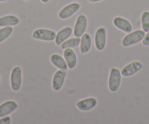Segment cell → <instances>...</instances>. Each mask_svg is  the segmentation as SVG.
<instances>
[{"label": "cell", "mask_w": 149, "mask_h": 124, "mask_svg": "<svg viewBox=\"0 0 149 124\" xmlns=\"http://www.w3.org/2000/svg\"><path fill=\"white\" fill-rule=\"evenodd\" d=\"M56 34L52 30L45 29V28H39L34 31L32 37L34 39H40L43 41H53L55 39Z\"/></svg>", "instance_id": "cell-4"}, {"label": "cell", "mask_w": 149, "mask_h": 124, "mask_svg": "<svg viewBox=\"0 0 149 124\" xmlns=\"http://www.w3.org/2000/svg\"><path fill=\"white\" fill-rule=\"evenodd\" d=\"M43 3H47V2H48L50 1V0H41Z\"/></svg>", "instance_id": "cell-24"}, {"label": "cell", "mask_w": 149, "mask_h": 124, "mask_svg": "<svg viewBox=\"0 0 149 124\" xmlns=\"http://www.w3.org/2000/svg\"><path fill=\"white\" fill-rule=\"evenodd\" d=\"M26 1H29V0H26Z\"/></svg>", "instance_id": "cell-27"}, {"label": "cell", "mask_w": 149, "mask_h": 124, "mask_svg": "<svg viewBox=\"0 0 149 124\" xmlns=\"http://www.w3.org/2000/svg\"><path fill=\"white\" fill-rule=\"evenodd\" d=\"M0 82H1V77H0Z\"/></svg>", "instance_id": "cell-26"}, {"label": "cell", "mask_w": 149, "mask_h": 124, "mask_svg": "<svg viewBox=\"0 0 149 124\" xmlns=\"http://www.w3.org/2000/svg\"><path fill=\"white\" fill-rule=\"evenodd\" d=\"M97 105V100L95 98L90 97L83 99L77 102L76 106L79 109L83 111H88L95 107Z\"/></svg>", "instance_id": "cell-12"}, {"label": "cell", "mask_w": 149, "mask_h": 124, "mask_svg": "<svg viewBox=\"0 0 149 124\" xmlns=\"http://www.w3.org/2000/svg\"><path fill=\"white\" fill-rule=\"evenodd\" d=\"M141 22L143 30L145 32H148L149 31V12L145 11L141 16Z\"/></svg>", "instance_id": "cell-20"}, {"label": "cell", "mask_w": 149, "mask_h": 124, "mask_svg": "<svg viewBox=\"0 0 149 124\" xmlns=\"http://www.w3.org/2000/svg\"><path fill=\"white\" fill-rule=\"evenodd\" d=\"M145 32L142 30H137L133 32H130L126 35L122 40V45L124 47H129L135 45L143 40L145 37Z\"/></svg>", "instance_id": "cell-1"}, {"label": "cell", "mask_w": 149, "mask_h": 124, "mask_svg": "<svg viewBox=\"0 0 149 124\" xmlns=\"http://www.w3.org/2000/svg\"><path fill=\"white\" fill-rule=\"evenodd\" d=\"M143 45H146V46H148L149 45V31L145 35L144 38L143 39Z\"/></svg>", "instance_id": "cell-22"}, {"label": "cell", "mask_w": 149, "mask_h": 124, "mask_svg": "<svg viewBox=\"0 0 149 124\" xmlns=\"http://www.w3.org/2000/svg\"><path fill=\"white\" fill-rule=\"evenodd\" d=\"M18 105L15 101H7L0 105V118L10 115L18 109Z\"/></svg>", "instance_id": "cell-10"}, {"label": "cell", "mask_w": 149, "mask_h": 124, "mask_svg": "<svg viewBox=\"0 0 149 124\" xmlns=\"http://www.w3.org/2000/svg\"><path fill=\"white\" fill-rule=\"evenodd\" d=\"M143 68V64L139 61H133L124 67L121 70V75L124 77H130L139 72Z\"/></svg>", "instance_id": "cell-9"}, {"label": "cell", "mask_w": 149, "mask_h": 124, "mask_svg": "<svg viewBox=\"0 0 149 124\" xmlns=\"http://www.w3.org/2000/svg\"><path fill=\"white\" fill-rule=\"evenodd\" d=\"M80 8H81V5L76 2L70 4L60 10V12H58V17L63 20L67 19L74 13H76L79 10Z\"/></svg>", "instance_id": "cell-6"}, {"label": "cell", "mask_w": 149, "mask_h": 124, "mask_svg": "<svg viewBox=\"0 0 149 124\" xmlns=\"http://www.w3.org/2000/svg\"><path fill=\"white\" fill-rule=\"evenodd\" d=\"M80 43H81V39L79 37H75L74 38H71V39L65 40L60 45V46L62 49H67V48H75V47L78 46Z\"/></svg>", "instance_id": "cell-18"}, {"label": "cell", "mask_w": 149, "mask_h": 124, "mask_svg": "<svg viewBox=\"0 0 149 124\" xmlns=\"http://www.w3.org/2000/svg\"><path fill=\"white\" fill-rule=\"evenodd\" d=\"M13 28L11 26H5L0 29V43L8 39L13 33Z\"/></svg>", "instance_id": "cell-19"}, {"label": "cell", "mask_w": 149, "mask_h": 124, "mask_svg": "<svg viewBox=\"0 0 149 124\" xmlns=\"http://www.w3.org/2000/svg\"><path fill=\"white\" fill-rule=\"evenodd\" d=\"M7 0H0V2H6Z\"/></svg>", "instance_id": "cell-25"}, {"label": "cell", "mask_w": 149, "mask_h": 124, "mask_svg": "<svg viewBox=\"0 0 149 124\" xmlns=\"http://www.w3.org/2000/svg\"><path fill=\"white\" fill-rule=\"evenodd\" d=\"M22 84V71L20 67L13 69L10 75V85L13 91H18Z\"/></svg>", "instance_id": "cell-3"}, {"label": "cell", "mask_w": 149, "mask_h": 124, "mask_svg": "<svg viewBox=\"0 0 149 124\" xmlns=\"http://www.w3.org/2000/svg\"><path fill=\"white\" fill-rule=\"evenodd\" d=\"M11 123V118L10 117L6 115L1 118L0 119V124H10Z\"/></svg>", "instance_id": "cell-21"}, {"label": "cell", "mask_w": 149, "mask_h": 124, "mask_svg": "<svg viewBox=\"0 0 149 124\" xmlns=\"http://www.w3.org/2000/svg\"><path fill=\"white\" fill-rule=\"evenodd\" d=\"M19 23V19L15 15H5L0 18V26H16Z\"/></svg>", "instance_id": "cell-17"}, {"label": "cell", "mask_w": 149, "mask_h": 124, "mask_svg": "<svg viewBox=\"0 0 149 124\" xmlns=\"http://www.w3.org/2000/svg\"><path fill=\"white\" fill-rule=\"evenodd\" d=\"M113 24L118 29L127 33H130L132 31V26L130 21L121 17H116L113 19Z\"/></svg>", "instance_id": "cell-11"}, {"label": "cell", "mask_w": 149, "mask_h": 124, "mask_svg": "<svg viewBox=\"0 0 149 124\" xmlns=\"http://www.w3.org/2000/svg\"><path fill=\"white\" fill-rule=\"evenodd\" d=\"M91 47V38L90 35L85 33L83 35L81 39V47L80 51L82 54L86 53L90 51Z\"/></svg>", "instance_id": "cell-15"}, {"label": "cell", "mask_w": 149, "mask_h": 124, "mask_svg": "<svg viewBox=\"0 0 149 124\" xmlns=\"http://www.w3.org/2000/svg\"><path fill=\"white\" fill-rule=\"evenodd\" d=\"M87 21L86 17L84 15H80L76 20V23L74 24V35L76 37H81L83 36L86 32L87 27Z\"/></svg>", "instance_id": "cell-5"}, {"label": "cell", "mask_w": 149, "mask_h": 124, "mask_svg": "<svg viewBox=\"0 0 149 124\" xmlns=\"http://www.w3.org/2000/svg\"><path fill=\"white\" fill-rule=\"evenodd\" d=\"M121 82V73L117 68H112L108 80L109 89L112 92H116L119 88Z\"/></svg>", "instance_id": "cell-2"}, {"label": "cell", "mask_w": 149, "mask_h": 124, "mask_svg": "<svg viewBox=\"0 0 149 124\" xmlns=\"http://www.w3.org/2000/svg\"><path fill=\"white\" fill-rule=\"evenodd\" d=\"M90 2H100V1H102V0H88Z\"/></svg>", "instance_id": "cell-23"}, {"label": "cell", "mask_w": 149, "mask_h": 124, "mask_svg": "<svg viewBox=\"0 0 149 124\" xmlns=\"http://www.w3.org/2000/svg\"><path fill=\"white\" fill-rule=\"evenodd\" d=\"M51 61L53 64L58 69H64V70H67L68 69V66H67L65 59L58 54H53L51 56Z\"/></svg>", "instance_id": "cell-16"}, {"label": "cell", "mask_w": 149, "mask_h": 124, "mask_svg": "<svg viewBox=\"0 0 149 124\" xmlns=\"http://www.w3.org/2000/svg\"><path fill=\"white\" fill-rule=\"evenodd\" d=\"M67 72L64 69H59L56 72L52 81V87L54 91H58L61 90L65 80Z\"/></svg>", "instance_id": "cell-8"}, {"label": "cell", "mask_w": 149, "mask_h": 124, "mask_svg": "<svg viewBox=\"0 0 149 124\" xmlns=\"http://www.w3.org/2000/svg\"><path fill=\"white\" fill-rule=\"evenodd\" d=\"M72 34V29L71 27H65L60 30L59 32L57 33L56 36L55 38V42L57 45H60L63 42L67 40L71 35Z\"/></svg>", "instance_id": "cell-14"}, {"label": "cell", "mask_w": 149, "mask_h": 124, "mask_svg": "<svg viewBox=\"0 0 149 124\" xmlns=\"http://www.w3.org/2000/svg\"><path fill=\"white\" fill-rule=\"evenodd\" d=\"M64 56L69 69H72L74 68L77 64V57L74 51L71 48H67L64 52Z\"/></svg>", "instance_id": "cell-13"}, {"label": "cell", "mask_w": 149, "mask_h": 124, "mask_svg": "<svg viewBox=\"0 0 149 124\" xmlns=\"http://www.w3.org/2000/svg\"><path fill=\"white\" fill-rule=\"evenodd\" d=\"M106 30L105 28L101 27L97 30L95 34V46L98 51H102L106 45Z\"/></svg>", "instance_id": "cell-7"}]
</instances>
